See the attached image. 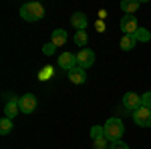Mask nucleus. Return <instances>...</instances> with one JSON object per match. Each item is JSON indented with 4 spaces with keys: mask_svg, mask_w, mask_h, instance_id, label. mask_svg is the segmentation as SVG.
Returning a JSON list of instances; mask_svg holds the SVG:
<instances>
[{
    "mask_svg": "<svg viewBox=\"0 0 151 149\" xmlns=\"http://www.w3.org/2000/svg\"><path fill=\"white\" fill-rule=\"evenodd\" d=\"M55 48H57V46L52 45V42H47V45L42 46V53H45V55H48V57H50V55H52V53H55Z\"/></svg>",
    "mask_w": 151,
    "mask_h": 149,
    "instance_id": "4be33fe9",
    "label": "nucleus"
},
{
    "mask_svg": "<svg viewBox=\"0 0 151 149\" xmlns=\"http://www.w3.org/2000/svg\"><path fill=\"white\" fill-rule=\"evenodd\" d=\"M109 145H111V141H109L107 137L97 139V141H95V149H109Z\"/></svg>",
    "mask_w": 151,
    "mask_h": 149,
    "instance_id": "6ab92c4d",
    "label": "nucleus"
},
{
    "mask_svg": "<svg viewBox=\"0 0 151 149\" xmlns=\"http://www.w3.org/2000/svg\"><path fill=\"white\" fill-rule=\"evenodd\" d=\"M67 32L63 30V28H57V30H52V35H50V42L55 46H63L65 42H67Z\"/></svg>",
    "mask_w": 151,
    "mask_h": 149,
    "instance_id": "f8f14e48",
    "label": "nucleus"
},
{
    "mask_svg": "<svg viewBox=\"0 0 151 149\" xmlns=\"http://www.w3.org/2000/svg\"><path fill=\"white\" fill-rule=\"evenodd\" d=\"M8 99H6V105H4V117H8V119H14L16 115L20 113V105H18V99L16 97H12L10 95H6Z\"/></svg>",
    "mask_w": 151,
    "mask_h": 149,
    "instance_id": "0eeeda50",
    "label": "nucleus"
},
{
    "mask_svg": "<svg viewBox=\"0 0 151 149\" xmlns=\"http://www.w3.org/2000/svg\"><path fill=\"white\" fill-rule=\"evenodd\" d=\"M20 16L28 22H36L45 16V6L40 2H26L20 6Z\"/></svg>",
    "mask_w": 151,
    "mask_h": 149,
    "instance_id": "f257e3e1",
    "label": "nucleus"
},
{
    "mask_svg": "<svg viewBox=\"0 0 151 149\" xmlns=\"http://www.w3.org/2000/svg\"><path fill=\"white\" fill-rule=\"evenodd\" d=\"M77 63H79V67H83V69L93 67V63H95V53L91 50V48H81V50L77 53Z\"/></svg>",
    "mask_w": 151,
    "mask_h": 149,
    "instance_id": "39448f33",
    "label": "nucleus"
},
{
    "mask_svg": "<svg viewBox=\"0 0 151 149\" xmlns=\"http://www.w3.org/2000/svg\"><path fill=\"white\" fill-rule=\"evenodd\" d=\"M91 137H93V141H97V139H103V137H105V127L93 125V127H91Z\"/></svg>",
    "mask_w": 151,
    "mask_h": 149,
    "instance_id": "f3484780",
    "label": "nucleus"
},
{
    "mask_svg": "<svg viewBox=\"0 0 151 149\" xmlns=\"http://www.w3.org/2000/svg\"><path fill=\"white\" fill-rule=\"evenodd\" d=\"M109 149H129V145L123 141V139H119V141H113V143L109 145Z\"/></svg>",
    "mask_w": 151,
    "mask_h": 149,
    "instance_id": "412c9836",
    "label": "nucleus"
},
{
    "mask_svg": "<svg viewBox=\"0 0 151 149\" xmlns=\"http://www.w3.org/2000/svg\"><path fill=\"white\" fill-rule=\"evenodd\" d=\"M12 129H14V125H12V119H8V117H2V119H0V133H2V135H8Z\"/></svg>",
    "mask_w": 151,
    "mask_h": 149,
    "instance_id": "2eb2a0df",
    "label": "nucleus"
},
{
    "mask_svg": "<svg viewBox=\"0 0 151 149\" xmlns=\"http://www.w3.org/2000/svg\"><path fill=\"white\" fill-rule=\"evenodd\" d=\"M131 115H133L135 125H139V127H151V109L139 107L137 111H133Z\"/></svg>",
    "mask_w": 151,
    "mask_h": 149,
    "instance_id": "20e7f679",
    "label": "nucleus"
},
{
    "mask_svg": "<svg viewBox=\"0 0 151 149\" xmlns=\"http://www.w3.org/2000/svg\"><path fill=\"white\" fill-rule=\"evenodd\" d=\"M18 105H20V113L30 115V113H35L38 101H36V97L32 93H26V95H22V97L18 99Z\"/></svg>",
    "mask_w": 151,
    "mask_h": 149,
    "instance_id": "7ed1b4c3",
    "label": "nucleus"
},
{
    "mask_svg": "<svg viewBox=\"0 0 151 149\" xmlns=\"http://www.w3.org/2000/svg\"><path fill=\"white\" fill-rule=\"evenodd\" d=\"M141 107L151 109V91H147L145 95H141Z\"/></svg>",
    "mask_w": 151,
    "mask_h": 149,
    "instance_id": "aec40b11",
    "label": "nucleus"
},
{
    "mask_svg": "<svg viewBox=\"0 0 151 149\" xmlns=\"http://www.w3.org/2000/svg\"><path fill=\"white\" fill-rule=\"evenodd\" d=\"M103 127H105V137L109 139L111 143H113V141H119V139L123 137L125 125H123V121H121V119L111 117V119H107V123H105Z\"/></svg>",
    "mask_w": 151,
    "mask_h": 149,
    "instance_id": "f03ea898",
    "label": "nucleus"
},
{
    "mask_svg": "<svg viewBox=\"0 0 151 149\" xmlns=\"http://www.w3.org/2000/svg\"><path fill=\"white\" fill-rule=\"evenodd\" d=\"M58 65H60V69H65L67 73L73 71L75 67H77V55H73V53H60Z\"/></svg>",
    "mask_w": 151,
    "mask_h": 149,
    "instance_id": "6e6552de",
    "label": "nucleus"
},
{
    "mask_svg": "<svg viewBox=\"0 0 151 149\" xmlns=\"http://www.w3.org/2000/svg\"><path fill=\"white\" fill-rule=\"evenodd\" d=\"M69 81L70 83H75V85H83L85 81H87V73L83 67H75L73 71H69Z\"/></svg>",
    "mask_w": 151,
    "mask_h": 149,
    "instance_id": "9d476101",
    "label": "nucleus"
},
{
    "mask_svg": "<svg viewBox=\"0 0 151 149\" xmlns=\"http://www.w3.org/2000/svg\"><path fill=\"white\" fill-rule=\"evenodd\" d=\"M137 28H139V22H137V18H135V16L125 14V16L121 18V30H123L125 35H135V32H137Z\"/></svg>",
    "mask_w": 151,
    "mask_h": 149,
    "instance_id": "423d86ee",
    "label": "nucleus"
},
{
    "mask_svg": "<svg viewBox=\"0 0 151 149\" xmlns=\"http://www.w3.org/2000/svg\"><path fill=\"white\" fill-rule=\"evenodd\" d=\"M50 75H52V69H45V71H40L38 77H40V79H47V77H50Z\"/></svg>",
    "mask_w": 151,
    "mask_h": 149,
    "instance_id": "5701e85b",
    "label": "nucleus"
},
{
    "mask_svg": "<svg viewBox=\"0 0 151 149\" xmlns=\"http://www.w3.org/2000/svg\"><path fill=\"white\" fill-rule=\"evenodd\" d=\"M137 42H149L151 40V32L147 30V28H137V32L135 35H131Z\"/></svg>",
    "mask_w": 151,
    "mask_h": 149,
    "instance_id": "4468645a",
    "label": "nucleus"
},
{
    "mask_svg": "<svg viewBox=\"0 0 151 149\" xmlns=\"http://www.w3.org/2000/svg\"><path fill=\"white\" fill-rule=\"evenodd\" d=\"M139 0H123L121 2V10L125 12V14H133V12L139 8Z\"/></svg>",
    "mask_w": 151,
    "mask_h": 149,
    "instance_id": "ddd939ff",
    "label": "nucleus"
},
{
    "mask_svg": "<svg viewBox=\"0 0 151 149\" xmlns=\"http://www.w3.org/2000/svg\"><path fill=\"white\" fill-rule=\"evenodd\" d=\"M70 24H73L77 30H85L87 24H89V20H87V16H85L83 12H75V14L70 16Z\"/></svg>",
    "mask_w": 151,
    "mask_h": 149,
    "instance_id": "9b49d317",
    "label": "nucleus"
},
{
    "mask_svg": "<svg viewBox=\"0 0 151 149\" xmlns=\"http://www.w3.org/2000/svg\"><path fill=\"white\" fill-rule=\"evenodd\" d=\"M87 40H89V36H87L85 30H77V32H75V42L79 46H87Z\"/></svg>",
    "mask_w": 151,
    "mask_h": 149,
    "instance_id": "a211bd4d",
    "label": "nucleus"
},
{
    "mask_svg": "<svg viewBox=\"0 0 151 149\" xmlns=\"http://www.w3.org/2000/svg\"><path fill=\"white\" fill-rule=\"evenodd\" d=\"M135 42H137V40L131 35H123V38H121V48H123V50H131V48L135 46Z\"/></svg>",
    "mask_w": 151,
    "mask_h": 149,
    "instance_id": "dca6fc26",
    "label": "nucleus"
},
{
    "mask_svg": "<svg viewBox=\"0 0 151 149\" xmlns=\"http://www.w3.org/2000/svg\"><path fill=\"white\" fill-rule=\"evenodd\" d=\"M123 105H125V109H129L131 113L137 111V109L141 107V95H137V93H125Z\"/></svg>",
    "mask_w": 151,
    "mask_h": 149,
    "instance_id": "1a4fd4ad",
    "label": "nucleus"
}]
</instances>
